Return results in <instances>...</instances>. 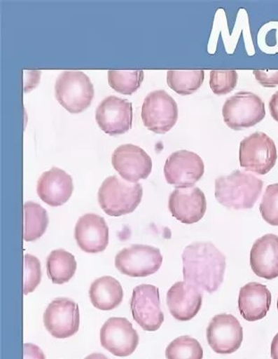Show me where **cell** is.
I'll return each instance as SVG.
<instances>
[{"mask_svg": "<svg viewBox=\"0 0 278 359\" xmlns=\"http://www.w3.org/2000/svg\"><path fill=\"white\" fill-rule=\"evenodd\" d=\"M183 280L200 291L214 293L221 286L225 271V257L210 242H196L184 249Z\"/></svg>", "mask_w": 278, "mask_h": 359, "instance_id": "6da1fadb", "label": "cell"}, {"mask_svg": "<svg viewBox=\"0 0 278 359\" xmlns=\"http://www.w3.org/2000/svg\"><path fill=\"white\" fill-rule=\"evenodd\" d=\"M263 181L254 175L235 170L216 180V199L228 208L251 209L263 192Z\"/></svg>", "mask_w": 278, "mask_h": 359, "instance_id": "7a4b0ae2", "label": "cell"}, {"mask_svg": "<svg viewBox=\"0 0 278 359\" xmlns=\"http://www.w3.org/2000/svg\"><path fill=\"white\" fill-rule=\"evenodd\" d=\"M142 193L140 184L111 176L106 177L99 187V203L106 215L120 217L134 212L141 203Z\"/></svg>", "mask_w": 278, "mask_h": 359, "instance_id": "3957f363", "label": "cell"}, {"mask_svg": "<svg viewBox=\"0 0 278 359\" xmlns=\"http://www.w3.org/2000/svg\"><path fill=\"white\" fill-rule=\"evenodd\" d=\"M55 96L67 111L79 114L92 104L95 87L82 71H64L55 83Z\"/></svg>", "mask_w": 278, "mask_h": 359, "instance_id": "277c9868", "label": "cell"}, {"mask_svg": "<svg viewBox=\"0 0 278 359\" xmlns=\"http://www.w3.org/2000/svg\"><path fill=\"white\" fill-rule=\"evenodd\" d=\"M223 118L232 130L253 127L266 116L260 97L250 92H240L226 100L222 109Z\"/></svg>", "mask_w": 278, "mask_h": 359, "instance_id": "5b68a950", "label": "cell"}, {"mask_svg": "<svg viewBox=\"0 0 278 359\" xmlns=\"http://www.w3.org/2000/svg\"><path fill=\"white\" fill-rule=\"evenodd\" d=\"M274 142L263 132H256L241 142L239 161L242 168L258 175H266L277 163Z\"/></svg>", "mask_w": 278, "mask_h": 359, "instance_id": "8992f818", "label": "cell"}, {"mask_svg": "<svg viewBox=\"0 0 278 359\" xmlns=\"http://www.w3.org/2000/svg\"><path fill=\"white\" fill-rule=\"evenodd\" d=\"M141 119L148 130L156 134H166L176 124L179 107L166 90H154L144 100Z\"/></svg>", "mask_w": 278, "mask_h": 359, "instance_id": "52a82bcc", "label": "cell"}, {"mask_svg": "<svg viewBox=\"0 0 278 359\" xmlns=\"http://www.w3.org/2000/svg\"><path fill=\"white\" fill-rule=\"evenodd\" d=\"M160 249L145 245H132L122 249L115 259L116 269L130 277H148L156 273L162 264Z\"/></svg>", "mask_w": 278, "mask_h": 359, "instance_id": "ba28073f", "label": "cell"}, {"mask_svg": "<svg viewBox=\"0 0 278 359\" xmlns=\"http://www.w3.org/2000/svg\"><path fill=\"white\" fill-rule=\"evenodd\" d=\"M131 310L134 321L144 331H158L164 323L160 290L156 286L142 284L135 287L132 295Z\"/></svg>", "mask_w": 278, "mask_h": 359, "instance_id": "9c48e42d", "label": "cell"}, {"mask_svg": "<svg viewBox=\"0 0 278 359\" xmlns=\"http://www.w3.org/2000/svg\"><path fill=\"white\" fill-rule=\"evenodd\" d=\"M43 322L47 331L54 338L72 337L79 330V306L66 297L56 299L45 310Z\"/></svg>", "mask_w": 278, "mask_h": 359, "instance_id": "30bf717a", "label": "cell"}, {"mask_svg": "<svg viewBox=\"0 0 278 359\" xmlns=\"http://www.w3.org/2000/svg\"><path fill=\"white\" fill-rule=\"evenodd\" d=\"M207 339L218 354H232L240 348L244 331L237 317L221 313L213 317L207 328Z\"/></svg>", "mask_w": 278, "mask_h": 359, "instance_id": "8fae6325", "label": "cell"}, {"mask_svg": "<svg viewBox=\"0 0 278 359\" xmlns=\"http://www.w3.org/2000/svg\"><path fill=\"white\" fill-rule=\"evenodd\" d=\"M164 174L170 185L193 187L204 174V163L198 154L193 151H174L167 158Z\"/></svg>", "mask_w": 278, "mask_h": 359, "instance_id": "7c38bea8", "label": "cell"}, {"mask_svg": "<svg viewBox=\"0 0 278 359\" xmlns=\"http://www.w3.org/2000/svg\"><path fill=\"white\" fill-rule=\"evenodd\" d=\"M100 342L116 357H128L138 347L139 335L127 319L112 317L100 330Z\"/></svg>", "mask_w": 278, "mask_h": 359, "instance_id": "4fadbf2b", "label": "cell"}, {"mask_svg": "<svg viewBox=\"0 0 278 359\" xmlns=\"http://www.w3.org/2000/svg\"><path fill=\"white\" fill-rule=\"evenodd\" d=\"M95 118L106 134L111 137L125 134L132 126V103L116 96L106 97L97 108Z\"/></svg>", "mask_w": 278, "mask_h": 359, "instance_id": "5bb4252c", "label": "cell"}, {"mask_svg": "<svg viewBox=\"0 0 278 359\" xmlns=\"http://www.w3.org/2000/svg\"><path fill=\"white\" fill-rule=\"evenodd\" d=\"M112 165L128 182L146 180L153 170V161L146 151L134 144H123L112 154Z\"/></svg>", "mask_w": 278, "mask_h": 359, "instance_id": "9a60e30c", "label": "cell"}, {"mask_svg": "<svg viewBox=\"0 0 278 359\" xmlns=\"http://www.w3.org/2000/svg\"><path fill=\"white\" fill-rule=\"evenodd\" d=\"M168 208L174 218L183 224H193L205 215L206 196L199 187H176L171 193Z\"/></svg>", "mask_w": 278, "mask_h": 359, "instance_id": "2e32d148", "label": "cell"}, {"mask_svg": "<svg viewBox=\"0 0 278 359\" xmlns=\"http://www.w3.org/2000/svg\"><path fill=\"white\" fill-rule=\"evenodd\" d=\"M76 243L83 252L100 253L109 245V231L105 219L95 213L81 217L74 229Z\"/></svg>", "mask_w": 278, "mask_h": 359, "instance_id": "e0dca14e", "label": "cell"}, {"mask_svg": "<svg viewBox=\"0 0 278 359\" xmlns=\"http://www.w3.org/2000/svg\"><path fill=\"white\" fill-rule=\"evenodd\" d=\"M202 299V291L186 281H179L168 290L167 304L174 319L186 322L199 313Z\"/></svg>", "mask_w": 278, "mask_h": 359, "instance_id": "ac0fdd59", "label": "cell"}, {"mask_svg": "<svg viewBox=\"0 0 278 359\" xmlns=\"http://www.w3.org/2000/svg\"><path fill=\"white\" fill-rule=\"evenodd\" d=\"M74 191L72 177L66 171L51 168L42 173L37 183V194L47 205L57 207L70 199Z\"/></svg>", "mask_w": 278, "mask_h": 359, "instance_id": "d6986e66", "label": "cell"}, {"mask_svg": "<svg viewBox=\"0 0 278 359\" xmlns=\"http://www.w3.org/2000/svg\"><path fill=\"white\" fill-rule=\"evenodd\" d=\"M250 264L257 276L268 280L278 277V236L267 234L251 248Z\"/></svg>", "mask_w": 278, "mask_h": 359, "instance_id": "ffe728a7", "label": "cell"}, {"mask_svg": "<svg viewBox=\"0 0 278 359\" xmlns=\"http://www.w3.org/2000/svg\"><path fill=\"white\" fill-rule=\"evenodd\" d=\"M272 296L267 287L258 283H250L241 287L238 309L248 322L264 318L270 311Z\"/></svg>", "mask_w": 278, "mask_h": 359, "instance_id": "44dd1931", "label": "cell"}, {"mask_svg": "<svg viewBox=\"0 0 278 359\" xmlns=\"http://www.w3.org/2000/svg\"><path fill=\"white\" fill-rule=\"evenodd\" d=\"M89 294L92 305L102 311H111L116 309L124 297L121 284L111 276L99 278L93 281Z\"/></svg>", "mask_w": 278, "mask_h": 359, "instance_id": "7402d4cb", "label": "cell"}, {"mask_svg": "<svg viewBox=\"0 0 278 359\" xmlns=\"http://www.w3.org/2000/svg\"><path fill=\"white\" fill-rule=\"evenodd\" d=\"M76 258L64 249L51 252L47 258L48 277L58 285L69 283L76 273Z\"/></svg>", "mask_w": 278, "mask_h": 359, "instance_id": "603a6c76", "label": "cell"}, {"mask_svg": "<svg viewBox=\"0 0 278 359\" xmlns=\"http://www.w3.org/2000/svg\"><path fill=\"white\" fill-rule=\"evenodd\" d=\"M203 70H169L167 74L168 86L180 95H190L204 82Z\"/></svg>", "mask_w": 278, "mask_h": 359, "instance_id": "cb8c5ba5", "label": "cell"}, {"mask_svg": "<svg viewBox=\"0 0 278 359\" xmlns=\"http://www.w3.org/2000/svg\"><path fill=\"white\" fill-rule=\"evenodd\" d=\"M25 241H35L40 238L48 228V216L46 210L39 203L27 202L24 205Z\"/></svg>", "mask_w": 278, "mask_h": 359, "instance_id": "d4e9b609", "label": "cell"}, {"mask_svg": "<svg viewBox=\"0 0 278 359\" xmlns=\"http://www.w3.org/2000/svg\"><path fill=\"white\" fill-rule=\"evenodd\" d=\"M108 76L112 89L122 95H131L140 88L144 72L142 70H109Z\"/></svg>", "mask_w": 278, "mask_h": 359, "instance_id": "484cf974", "label": "cell"}, {"mask_svg": "<svg viewBox=\"0 0 278 359\" xmlns=\"http://www.w3.org/2000/svg\"><path fill=\"white\" fill-rule=\"evenodd\" d=\"M166 357L167 359H202L203 349L197 339L182 336L167 346Z\"/></svg>", "mask_w": 278, "mask_h": 359, "instance_id": "4316f807", "label": "cell"}, {"mask_svg": "<svg viewBox=\"0 0 278 359\" xmlns=\"http://www.w3.org/2000/svg\"><path fill=\"white\" fill-rule=\"evenodd\" d=\"M238 74L235 70H213L210 72L209 86L216 95L231 93L237 85Z\"/></svg>", "mask_w": 278, "mask_h": 359, "instance_id": "83f0119b", "label": "cell"}, {"mask_svg": "<svg viewBox=\"0 0 278 359\" xmlns=\"http://www.w3.org/2000/svg\"><path fill=\"white\" fill-rule=\"evenodd\" d=\"M260 210L265 222L278 226V183L267 187Z\"/></svg>", "mask_w": 278, "mask_h": 359, "instance_id": "f1b7e54d", "label": "cell"}, {"mask_svg": "<svg viewBox=\"0 0 278 359\" xmlns=\"http://www.w3.org/2000/svg\"><path fill=\"white\" fill-rule=\"evenodd\" d=\"M257 43L263 53H278V22L264 25L258 32Z\"/></svg>", "mask_w": 278, "mask_h": 359, "instance_id": "f546056e", "label": "cell"}, {"mask_svg": "<svg viewBox=\"0 0 278 359\" xmlns=\"http://www.w3.org/2000/svg\"><path fill=\"white\" fill-rule=\"evenodd\" d=\"M41 263L37 257L32 255H25V280L24 293L28 295L34 292L35 289L41 283Z\"/></svg>", "mask_w": 278, "mask_h": 359, "instance_id": "4dcf8cb0", "label": "cell"}, {"mask_svg": "<svg viewBox=\"0 0 278 359\" xmlns=\"http://www.w3.org/2000/svg\"><path fill=\"white\" fill-rule=\"evenodd\" d=\"M247 27H249L248 13L244 8H241L238 12L237 21H235L234 32L229 37L228 43L225 44L226 53L232 54L235 53L238 39L240 38L242 30H244Z\"/></svg>", "mask_w": 278, "mask_h": 359, "instance_id": "1f68e13d", "label": "cell"}, {"mask_svg": "<svg viewBox=\"0 0 278 359\" xmlns=\"http://www.w3.org/2000/svg\"><path fill=\"white\" fill-rule=\"evenodd\" d=\"M255 79L266 88H274L278 86V70H254Z\"/></svg>", "mask_w": 278, "mask_h": 359, "instance_id": "d6a6232c", "label": "cell"}, {"mask_svg": "<svg viewBox=\"0 0 278 359\" xmlns=\"http://www.w3.org/2000/svg\"><path fill=\"white\" fill-rule=\"evenodd\" d=\"M24 359H46L38 346L31 344L24 345Z\"/></svg>", "mask_w": 278, "mask_h": 359, "instance_id": "836d02e7", "label": "cell"}, {"mask_svg": "<svg viewBox=\"0 0 278 359\" xmlns=\"http://www.w3.org/2000/svg\"><path fill=\"white\" fill-rule=\"evenodd\" d=\"M270 112L271 116L278 122V90L271 97L270 102Z\"/></svg>", "mask_w": 278, "mask_h": 359, "instance_id": "e575fe53", "label": "cell"}, {"mask_svg": "<svg viewBox=\"0 0 278 359\" xmlns=\"http://www.w3.org/2000/svg\"><path fill=\"white\" fill-rule=\"evenodd\" d=\"M271 358L278 359V333L274 336L272 344H271Z\"/></svg>", "mask_w": 278, "mask_h": 359, "instance_id": "d590c367", "label": "cell"}, {"mask_svg": "<svg viewBox=\"0 0 278 359\" xmlns=\"http://www.w3.org/2000/svg\"><path fill=\"white\" fill-rule=\"evenodd\" d=\"M85 359H109L106 357L105 355H103L102 353H93L88 355V357H86Z\"/></svg>", "mask_w": 278, "mask_h": 359, "instance_id": "8d00e7d4", "label": "cell"}, {"mask_svg": "<svg viewBox=\"0 0 278 359\" xmlns=\"http://www.w3.org/2000/svg\"><path fill=\"white\" fill-rule=\"evenodd\" d=\"M277 309H278V299H277Z\"/></svg>", "mask_w": 278, "mask_h": 359, "instance_id": "74e56055", "label": "cell"}]
</instances>
